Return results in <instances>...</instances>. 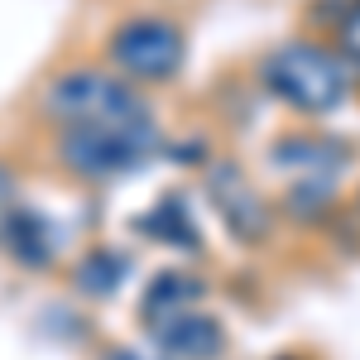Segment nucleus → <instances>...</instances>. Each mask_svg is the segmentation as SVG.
Masks as SVG:
<instances>
[{
  "instance_id": "1",
  "label": "nucleus",
  "mask_w": 360,
  "mask_h": 360,
  "mask_svg": "<svg viewBox=\"0 0 360 360\" xmlns=\"http://www.w3.org/2000/svg\"><path fill=\"white\" fill-rule=\"evenodd\" d=\"M259 77L298 115H332L356 91V68L341 58L336 44H317V39H288L269 49L259 63Z\"/></svg>"
},
{
  "instance_id": "2",
  "label": "nucleus",
  "mask_w": 360,
  "mask_h": 360,
  "mask_svg": "<svg viewBox=\"0 0 360 360\" xmlns=\"http://www.w3.org/2000/svg\"><path fill=\"white\" fill-rule=\"evenodd\" d=\"M39 115L53 120L58 130L77 125H120V120H149L144 91L130 86L111 68H63L39 91Z\"/></svg>"
},
{
  "instance_id": "3",
  "label": "nucleus",
  "mask_w": 360,
  "mask_h": 360,
  "mask_svg": "<svg viewBox=\"0 0 360 360\" xmlns=\"http://www.w3.org/2000/svg\"><path fill=\"white\" fill-rule=\"evenodd\" d=\"M159 144L154 120H120V125H77V130H58L53 159L72 178L101 183L115 173H130L135 164H144Z\"/></svg>"
},
{
  "instance_id": "4",
  "label": "nucleus",
  "mask_w": 360,
  "mask_h": 360,
  "mask_svg": "<svg viewBox=\"0 0 360 360\" xmlns=\"http://www.w3.org/2000/svg\"><path fill=\"white\" fill-rule=\"evenodd\" d=\"M188 58V34L164 20V15H135L120 20L106 39V63L130 86H164L183 72Z\"/></svg>"
},
{
  "instance_id": "5",
  "label": "nucleus",
  "mask_w": 360,
  "mask_h": 360,
  "mask_svg": "<svg viewBox=\"0 0 360 360\" xmlns=\"http://www.w3.org/2000/svg\"><path fill=\"white\" fill-rule=\"evenodd\" d=\"M207 193L212 202L221 207V221L231 226V236L236 240H245V245H259L269 231H274V212H269V202L259 197V188L245 178V168L240 164H212L207 173Z\"/></svg>"
},
{
  "instance_id": "6",
  "label": "nucleus",
  "mask_w": 360,
  "mask_h": 360,
  "mask_svg": "<svg viewBox=\"0 0 360 360\" xmlns=\"http://www.w3.org/2000/svg\"><path fill=\"white\" fill-rule=\"evenodd\" d=\"M149 336L164 360H217L226 351V327L202 307H188V312L159 322Z\"/></svg>"
},
{
  "instance_id": "7",
  "label": "nucleus",
  "mask_w": 360,
  "mask_h": 360,
  "mask_svg": "<svg viewBox=\"0 0 360 360\" xmlns=\"http://www.w3.org/2000/svg\"><path fill=\"white\" fill-rule=\"evenodd\" d=\"M202 293H207V283H202L193 269H164V274L149 278V288H144L139 322L154 332L159 322L178 317V312H188V307H197V298H202Z\"/></svg>"
},
{
  "instance_id": "8",
  "label": "nucleus",
  "mask_w": 360,
  "mask_h": 360,
  "mask_svg": "<svg viewBox=\"0 0 360 360\" xmlns=\"http://www.w3.org/2000/svg\"><path fill=\"white\" fill-rule=\"evenodd\" d=\"M125 274H130V259L120 255V250L111 245H91L86 255H77L72 259V288H77V298H86V303H101V298H111L115 288L125 283Z\"/></svg>"
},
{
  "instance_id": "9",
  "label": "nucleus",
  "mask_w": 360,
  "mask_h": 360,
  "mask_svg": "<svg viewBox=\"0 0 360 360\" xmlns=\"http://www.w3.org/2000/svg\"><path fill=\"white\" fill-rule=\"evenodd\" d=\"M0 245L10 250V259L25 264V269H49V264H53V236H49V221H44L39 212L15 207V212L5 217Z\"/></svg>"
},
{
  "instance_id": "10",
  "label": "nucleus",
  "mask_w": 360,
  "mask_h": 360,
  "mask_svg": "<svg viewBox=\"0 0 360 360\" xmlns=\"http://www.w3.org/2000/svg\"><path fill=\"white\" fill-rule=\"evenodd\" d=\"M144 236H154V240H168V245H188V250H197V231H193V221H188V207H183V197L178 193H168L149 217H144V226H139Z\"/></svg>"
},
{
  "instance_id": "11",
  "label": "nucleus",
  "mask_w": 360,
  "mask_h": 360,
  "mask_svg": "<svg viewBox=\"0 0 360 360\" xmlns=\"http://www.w3.org/2000/svg\"><path fill=\"white\" fill-rule=\"evenodd\" d=\"M274 159H278V164H298V168L327 164V168L336 173V168L346 164L351 154H346V149H336V139H278Z\"/></svg>"
},
{
  "instance_id": "12",
  "label": "nucleus",
  "mask_w": 360,
  "mask_h": 360,
  "mask_svg": "<svg viewBox=\"0 0 360 360\" xmlns=\"http://www.w3.org/2000/svg\"><path fill=\"white\" fill-rule=\"evenodd\" d=\"M336 49H341V58L351 63V68H360V0H341L336 5Z\"/></svg>"
},
{
  "instance_id": "13",
  "label": "nucleus",
  "mask_w": 360,
  "mask_h": 360,
  "mask_svg": "<svg viewBox=\"0 0 360 360\" xmlns=\"http://www.w3.org/2000/svg\"><path fill=\"white\" fill-rule=\"evenodd\" d=\"M15 212V168L0 159V231H5V217Z\"/></svg>"
},
{
  "instance_id": "14",
  "label": "nucleus",
  "mask_w": 360,
  "mask_h": 360,
  "mask_svg": "<svg viewBox=\"0 0 360 360\" xmlns=\"http://www.w3.org/2000/svg\"><path fill=\"white\" fill-rule=\"evenodd\" d=\"M101 360H164V356H144V351H135V346H106Z\"/></svg>"
},
{
  "instance_id": "15",
  "label": "nucleus",
  "mask_w": 360,
  "mask_h": 360,
  "mask_svg": "<svg viewBox=\"0 0 360 360\" xmlns=\"http://www.w3.org/2000/svg\"><path fill=\"white\" fill-rule=\"evenodd\" d=\"M283 360H298V356H283Z\"/></svg>"
}]
</instances>
